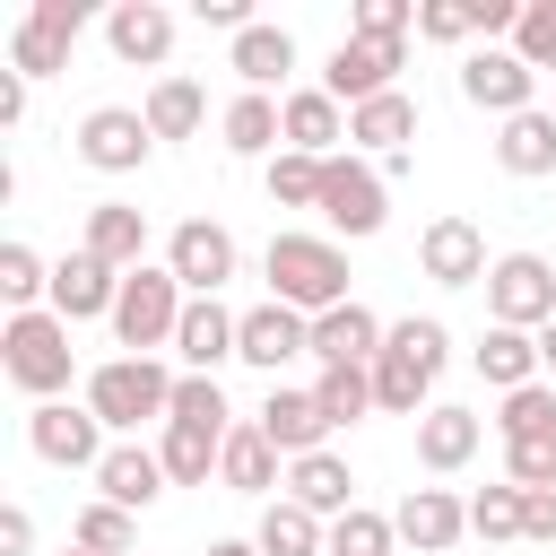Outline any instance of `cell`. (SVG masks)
I'll use <instances>...</instances> for the list:
<instances>
[{
  "mask_svg": "<svg viewBox=\"0 0 556 556\" xmlns=\"http://www.w3.org/2000/svg\"><path fill=\"white\" fill-rule=\"evenodd\" d=\"M261 269H269V304H295L304 321H321L330 304H348V252L330 235H269Z\"/></svg>",
  "mask_w": 556,
  "mask_h": 556,
  "instance_id": "cell-1",
  "label": "cell"
},
{
  "mask_svg": "<svg viewBox=\"0 0 556 556\" xmlns=\"http://www.w3.org/2000/svg\"><path fill=\"white\" fill-rule=\"evenodd\" d=\"M443 356H452V330H443V321H426V313L391 321V339H382V356H374V408L426 417V391H434Z\"/></svg>",
  "mask_w": 556,
  "mask_h": 556,
  "instance_id": "cell-2",
  "label": "cell"
},
{
  "mask_svg": "<svg viewBox=\"0 0 556 556\" xmlns=\"http://www.w3.org/2000/svg\"><path fill=\"white\" fill-rule=\"evenodd\" d=\"M0 374L43 408V400H61L70 391V321L43 304V313H9L0 321Z\"/></svg>",
  "mask_w": 556,
  "mask_h": 556,
  "instance_id": "cell-3",
  "label": "cell"
},
{
  "mask_svg": "<svg viewBox=\"0 0 556 556\" xmlns=\"http://www.w3.org/2000/svg\"><path fill=\"white\" fill-rule=\"evenodd\" d=\"M174 382H182V374H165L156 356H113V365L87 374V408L104 417V434H139L148 417H156V426L174 417Z\"/></svg>",
  "mask_w": 556,
  "mask_h": 556,
  "instance_id": "cell-4",
  "label": "cell"
},
{
  "mask_svg": "<svg viewBox=\"0 0 556 556\" xmlns=\"http://www.w3.org/2000/svg\"><path fill=\"white\" fill-rule=\"evenodd\" d=\"M182 278L156 261V269H130L122 278V304H113V339L130 348V356H156V348H174V330H182Z\"/></svg>",
  "mask_w": 556,
  "mask_h": 556,
  "instance_id": "cell-5",
  "label": "cell"
},
{
  "mask_svg": "<svg viewBox=\"0 0 556 556\" xmlns=\"http://www.w3.org/2000/svg\"><path fill=\"white\" fill-rule=\"evenodd\" d=\"M382 200H391V191H382V165H374V156L348 148V156L321 165V217H330V235H348V243L382 235V217H391Z\"/></svg>",
  "mask_w": 556,
  "mask_h": 556,
  "instance_id": "cell-6",
  "label": "cell"
},
{
  "mask_svg": "<svg viewBox=\"0 0 556 556\" xmlns=\"http://www.w3.org/2000/svg\"><path fill=\"white\" fill-rule=\"evenodd\" d=\"M486 313H495L504 330H547V321H556V269H547L539 252H504V261L486 269Z\"/></svg>",
  "mask_w": 556,
  "mask_h": 556,
  "instance_id": "cell-7",
  "label": "cell"
},
{
  "mask_svg": "<svg viewBox=\"0 0 556 556\" xmlns=\"http://www.w3.org/2000/svg\"><path fill=\"white\" fill-rule=\"evenodd\" d=\"M78 26H87V0H35V9L17 17V35H9V70H17V78H52V70H70Z\"/></svg>",
  "mask_w": 556,
  "mask_h": 556,
  "instance_id": "cell-8",
  "label": "cell"
},
{
  "mask_svg": "<svg viewBox=\"0 0 556 556\" xmlns=\"http://www.w3.org/2000/svg\"><path fill=\"white\" fill-rule=\"evenodd\" d=\"M460 96H469L478 113L513 122V113H530V104H539V70H530L513 43H478V52L460 61Z\"/></svg>",
  "mask_w": 556,
  "mask_h": 556,
  "instance_id": "cell-9",
  "label": "cell"
},
{
  "mask_svg": "<svg viewBox=\"0 0 556 556\" xmlns=\"http://www.w3.org/2000/svg\"><path fill=\"white\" fill-rule=\"evenodd\" d=\"M26 443H35V460H52V469H96V460L113 452V443H104V417H96L87 400H78V408H70V400H43V408L26 417Z\"/></svg>",
  "mask_w": 556,
  "mask_h": 556,
  "instance_id": "cell-10",
  "label": "cell"
},
{
  "mask_svg": "<svg viewBox=\"0 0 556 556\" xmlns=\"http://www.w3.org/2000/svg\"><path fill=\"white\" fill-rule=\"evenodd\" d=\"M148 148H156V130H148L139 104H96V113L78 122V156H87L96 174H139Z\"/></svg>",
  "mask_w": 556,
  "mask_h": 556,
  "instance_id": "cell-11",
  "label": "cell"
},
{
  "mask_svg": "<svg viewBox=\"0 0 556 556\" xmlns=\"http://www.w3.org/2000/svg\"><path fill=\"white\" fill-rule=\"evenodd\" d=\"M165 269L182 278V295H217V287L235 278V235H226L217 217H182V226L165 235Z\"/></svg>",
  "mask_w": 556,
  "mask_h": 556,
  "instance_id": "cell-12",
  "label": "cell"
},
{
  "mask_svg": "<svg viewBox=\"0 0 556 556\" xmlns=\"http://www.w3.org/2000/svg\"><path fill=\"white\" fill-rule=\"evenodd\" d=\"M400 61H408L400 43H365V35H348V43L330 52L321 87H330V96L356 113V104H374V96H391V87H400Z\"/></svg>",
  "mask_w": 556,
  "mask_h": 556,
  "instance_id": "cell-13",
  "label": "cell"
},
{
  "mask_svg": "<svg viewBox=\"0 0 556 556\" xmlns=\"http://www.w3.org/2000/svg\"><path fill=\"white\" fill-rule=\"evenodd\" d=\"M417 269L434 278V287H486V235L469 226V217H434L426 235H417Z\"/></svg>",
  "mask_w": 556,
  "mask_h": 556,
  "instance_id": "cell-14",
  "label": "cell"
},
{
  "mask_svg": "<svg viewBox=\"0 0 556 556\" xmlns=\"http://www.w3.org/2000/svg\"><path fill=\"white\" fill-rule=\"evenodd\" d=\"M217 486H226V495H261V504H278V495H287V452H278L261 426H235L226 452H217Z\"/></svg>",
  "mask_w": 556,
  "mask_h": 556,
  "instance_id": "cell-15",
  "label": "cell"
},
{
  "mask_svg": "<svg viewBox=\"0 0 556 556\" xmlns=\"http://www.w3.org/2000/svg\"><path fill=\"white\" fill-rule=\"evenodd\" d=\"M391 530H400L417 556H443V547H460V530H469V504H460L452 486H408V495L391 504Z\"/></svg>",
  "mask_w": 556,
  "mask_h": 556,
  "instance_id": "cell-16",
  "label": "cell"
},
{
  "mask_svg": "<svg viewBox=\"0 0 556 556\" xmlns=\"http://www.w3.org/2000/svg\"><path fill=\"white\" fill-rule=\"evenodd\" d=\"M104 43H113V61L156 70V61L174 52V9H165V0H113V9H104Z\"/></svg>",
  "mask_w": 556,
  "mask_h": 556,
  "instance_id": "cell-17",
  "label": "cell"
},
{
  "mask_svg": "<svg viewBox=\"0 0 556 556\" xmlns=\"http://www.w3.org/2000/svg\"><path fill=\"white\" fill-rule=\"evenodd\" d=\"M113 304H122V269H104L87 243L70 261H52V313L61 321H96V313L113 321Z\"/></svg>",
  "mask_w": 556,
  "mask_h": 556,
  "instance_id": "cell-18",
  "label": "cell"
},
{
  "mask_svg": "<svg viewBox=\"0 0 556 556\" xmlns=\"http://www.w3.org/2000/svg\"><path fill=\"white\" fill-rule=\"evenodd\" d=\"M235 339H243V313H226L217 295H191L182 330H174V356H182V374H217L235 356Z\"/></svg>",
  "mask_w": 556,
  "mask_h": 556,
  "instance_id": "cell-19",
  "label": "cell"
},
{
  "mask_svg": "<svg viewBox=\"0 0 556 556\" xmlns=\"http://www.w3.org/2000/svg\"><path fill=\"white\" fill-rule=\"evenodd\" d=\"M235 356H243V365H261V374H278L287 356H313V321H304L295 304H252V313H243Z\"/></svg>",
  "mask_w": 556,
  "mask_h": 556,
  "instance_id": "cell-20",
  "label": "cell"
},
{
  "mask_svg": "<svg viewBox=\"0 0 556 556\" xmlns=\"http://www.w3.org/2000/svg\"><path fill=\"white\" fill-rule=\"evenodd\" d=\"M478 443H486V417H478V408H452V400H434V408L417 417V460H426L434 478L469 469V460H478Z\"/></svg>",
  "mask_w": 556,
  "mask_h": 556,
  "instance_id": "cell-21",
  "label": "cell"
},
{
  "mask_svg": "<svg viewBox=\"0 0 556 556\" xmlns=\"http://www.w3.org/2000/svg\"><path fill=\"white\" fill-rule=\"evenodd\" d=\"M278 113H287V148L295 156H339V139H348V104L330 96V87H295V96H278Z\"/></svg>",
  "mask_w": 556,
  "mask_h": 556,
  "instance_id": "cell-22",
  "label": "cell"
},
{
  "mask_svg": "<svg viewBox=\"0 0 556 556\" xmlns=\"http://www.w3.org/2000/svg\"><path fill=\"white\" fill-rule=\"evenodd\" d=\"M287 460H304V452H330L321 434H330V417H321V400L313 391H287V382H269V400H261V417H252Z\"/></svg>",
  "mask_w": 556,
  "mask_h": 556,
  "instance_id": "cell-23",
  "label": "cell"
},
{
  "mask_svg": "<svg viewBox=\"0 0 556 556\" xmlns=\"http://www.w3.org/2000/svg\"><path fill=\"white\" fill-rule=\"evenodd\" d=\"M287 504H304L313 521H339V513H356V469L339 452H304V460H287Z\"/></svg>",
  "mask_w": 556,
  "mask_h": 556,
  "instance_id": "cell-24",
  "label": "cell"
},
{
  "mask_svg": "<svg viewBox=\"0 0 556 556\" xmlns=\"http://www.w3.org/2000/svg\"><path fill=\"white\" fill-rule=\"evenodd\" d=\"M87 252L104 261V269H148V208H130V200H96L87 208Z\"/></svg>",
  "mask_w": 556,
  "mask_h": 556,
  "instance_id": "cell-25",
  "label": "cell"
},
{
  "mask_svg": "<svg viewBox=\"0 0 556 556\" xmlns=\"http://www.w3.org/2000/svg\"><path fill=\"white\" fill-rule=\"evenodd\" d=\"M96 486H104V504H122V513H148L174 478H165V460L148 452V443H113L104 460H96Z\"/></svg>",
  "mask_w": 556,
  "mask_h": 556,
  "instance_id": "cell-26",
  "label": "cell"
},
{
  "mask_svg": "<svg viewBox=\"0 0 556 556\" xmlns=\"http://www.w3.org/2000/svg\"><path fill=\"white\" fill-rule=\"evenodd\" d=\"M382 339H391V330H382L356 295H348V304H330V313L313 321V356H321V365H374V356H382Z\"/></svg>",
  "mask_w": 556,
  "mask_h": 556,
  "instance_id": "cell-27",
  "label": "cell"
},
{
  "mask_svg": "<svg viewBox=\"0 0 556 556\" xmlns=\"http://www.w3.org/2000/svg\"><path fill=\"white\" fill-rule=\"evenodd\" d=\"M469 365H478V382H495V391H530V382H539V330L486 321L478 348H469Z\"/></svg>",
  "mask_w": 556,
  "mask_h": 556,
  "instance_id": "cell-28",
  "label": "cell"
},
{
  "mask_svg": "<svg viewBox=\"0 0 556 556\" xmlns=\"http://www.w3.org/2000/svg\"><path fill=\"white\" fill-rule=\"evenodd\" d=\"M495 165H504V174H521V182L556 174V113H547V104L513 113V122L495 130Z\"/></svg>",
  "mask_w": 556,
  "mask_h": 556,
  "instance_id": "cell-29",
  "label": "cell"
},
{
  "mask_svg": "<svg viewBox=\"0 0 556 556\" xmlns=\"http://www.w3.org/2000/svg\"><path fill=\"white\" fill-rule=\"evenodd\" d=\"M226 70H235L252 96H269V87L295 70V35H287V26H243V35L226 43Z\"/></svg>",
  "mask_w": 556,
  "mask_h": 556,
  "instance_id": "cell-30",
  "label": "cell"
},
{
  "mask_svg": "<svg viewBox=\"0 0 556 556\" xmlns=\"http://www.w3.org/2000/svg\"><path fill=\"white\" fill-rule=\"evenodd\" d=\"M408 139H417V104H408V96H400V87H391V96H374V104H356V113H348V148H356V156H400V148H408Z\"/></svg>",
  "mask_w": 556,
  "mask_h": 556,
  "instance_id": "cell-31",
  "label": "cell"
},
{
  "mask_svg": "<svg viewBox=\"0 0 556 556\" xmlns=\"http://www.w3.org/2000/svg\"><path fill=\"white\" fill-rule=\"evenodd\" d=\"M261 556H330V521H313L304 504H261V530H252Z\"/></svg>",
  "mask_w": 556,
  "mask_h": 556,
  "instance_id": "cell-32",
  "label": "cell"
},
{
  "mask_svg": "<svg viewBox=\"0 0 556 556\" xmlns=\"http://www.w3.org/2000/svg\"><path fill=\"white\" fill-rule=\"evenodd\" d=\"M217 130H226V148H235V156H278V148H287V113H278L269 96H252V87L226 104V122H217Z\"/></svg>",
  "mask_w": 556,
  "mask_h": 556,
  "instance_id": "cell-33",
  "label": "cell"
},
{
  "mask_svg": "<svg viewBox=\"0 0 556 556\" xmlns=\"http://www.w3.org/2000/svg\"><path fill=\"white\" fill-rule=\"evenodd\" d=\"M139 113H148V130H156V139H191V130L208 122V96H200L191 78H156Z\"/></svg>",
  "mask_w": 556,
  "mask_h": 556,
  "instance_id": "cell-34",
  "label": "cell"
},
{
  "mask_svg": "<svg viewBox=\"0 0 556 556\" xmlns=\"http://www.w3.org/2000/svg\"><path fill=\"white\" fill-rule=\"evenodd\" d=\"M165 426H191V434H235V408H226V391H217V374H182L174 382V417Z\"/></svg>",
  "mask_w": 556,
  "mask_h": 556,
  "instance_id": "cell-35",
  "label": "cell"
},
{
  "mask_svg": "<svg viewBox=\"0 0 556 556\" xmlns=\"http://www.w3.org/2000/svg\"><path fill=\"white\" fill-rule=\"evenodd\" d=\"M0 304L9 313H43L52 304V269L35 261V243H0Z\"/></svg>",
  "mask_w": 556,
  "mask_h": 556,
  "instance_id": "cell-36",
  "label": "cell"
},
{
  "mask_svg": "<svg viewBox=\"0 0 556 556\" xmlns=\"http://www.w3.org/2000/svg\"><path fill=\"white\" fill-rule=\"evenodd\" d=\"M313 400H321V417H330V426H356V417H374V365H321Z\"/></svg>",
  "mask_w": 556,
  "mask_h": 556,
  "instance_id": "cell-37",
  "label": "cell"
},
{
  "mask_svg": "<svg viewBox=\"0 0 556 556\" xmlns=\"http://www.w3.org/2000/svg\"><path fill=\"white\" fill-rule=\"evenodd\" d=\"M217 434H191V426H165V443H156V460H165V478L174 486H208V469H217Z\"/></svg>",
  "mask_w": 556,
  "mask_h": 556,
  "instance_id": "cell-38",
  "label": "cell"
},
{
  "mask_svg": "<svg viewBox=\"0 0 556 556\" xmlns=\"http://www.w3.org/2000/svg\"><path fill=\"white\" fill-rule=\"evenodd\" d=\"M130 539H139V530H130V513H122V504H104V495L70 521V547H87V556H130Z\"/></svg>",
  "mask_w": 556,
  "mask_h": 556,
  "instance_id": "cell-39",
  "label": "cell"
},
{
  "mask_svg": "<svg viewBox=\"0 0 556 556\" xmlns=\"http://www.w3.org/2000/svg\"><path fill=\"white\" fill-rule=\"evenodd\" d=\"M391 547H400V530H391V513H374V504H356V513L330 521V556H391Z\"/></svg>",
  "mask_w": 556,
  "mask_h": 556,
  "instance_id": "cell-40",
  "label": "cell"
},
{
  "mask_svg": "<svg viewBox=\"0 0 556 556\" xmlns=\"http://www.w3.org/2000/svg\"><path fill=\"white\" fill-rule=\"evenodd\" d=\"M269 200H278V208H321V156L278 148V156H269Z\"/></svg>",
  "mask_w": 556,
  "mask_h": 556,
  "instance_id": "cell-41",
  "label": "cell"
},
{
  "mask_svg": "<svg viewBox=\"0 0 556 556\" xmlns=\"http://www.w3.org/2000/svg\"><path fill=\"white\" fill-rule=\"evenodd\" d=\"M556 426V391L547 382H530V391H504V408H495V434L504 443H521V434H547Z\"/></svg>",
  "mask_w": 556,
  "mask_h": 556,
  "instance_id": "cell-42",
  "label": "cell"
},
{
  "mask_svg": "<svg viewBox=\"0 0 556 556\" xmlns=\"http://www.w3.org/2000/svg\"><path fill=\"white\" fill-rule=\"evenodd\" d=\"M469 530L478 539H521V486L504 478V486H478L469 495Z\"/></svg>",
  "mask_w": 556,
  "mask_h": 556,
  "instance_id": "cell-43",
  "label": "cell"
},
{
  "mask_svg": "<svg viewBox=\"0 0 556 556\" xmlns=\"http://www.w3.org/2000/svg\"><path fill=\"white\" fill-rule=\"evenodd\" d=\"M504 478H513V486H556V426L504 443Z\"/></svg>",
  "mask_w": 556,
  "mask_h": 556,
  "instance_id": "cell-44",
  "label": "cell"
},
{
  "mask_svg": "<svg viewBox=\"0 0 556 556\" xmlns=\"http://www.w3.org/2000/svg\"><path fill=\"white\" fill-rule=\"evenodd\" d=\"M417 26V0H356V17H348V35H365V43H400Z\"/></svg>",
  "mask_w": 556,
  "mask_h": 556,
  "instance_id": "cell-45",
  "label": "cell"
},
{
  "mask_svg": "<svg viewBox=\"0 0 556 556\" xmlns=\"http://www.w3.org/2000/svg\"><path fill=\"white\" fill-rule=\"evenodd\" d=\"M513 52H521L539 78L556 70V0H530V9H521V35H513Z\"/></svg>",
  "mask_w": 556,
  "mask_h": 556,
  "instance_id": "cell-46",
  "label": "cell"
},
{
  "mask_svg": "<svg viewBox=\"0 0 556 556\" xmlns=\"http://www.w3.org/2000/svg\"><path fill=\"white\" fill-rule=\"evenodd\" d=\"M417 35L426 43H469L478 35V9L469 0H417Z\"/></svg>",
  "mask_w": 556,
  "mask_h": 556,
  "instance_id": "cell-47",
  "label": "cell"
},
{
  "mask_svg": "<svg viewBox=\"0 0 556 556\" xmlns=\"http://www.w3.org/2000/svg\"><path fill=\"white\" fill-rule=\"evenodd\" d=\"M521 539L556 547V486H521Z\"/></svg>",
  "mask_w": 556,
  "mask_h": 556,
  "instance_id": "cell-48",
  "label": "cell"
},
{
  "mask_svg": "<svg viewBox=\"0 0 556 556\" xmlns=\"http://www.w3.org/2000/svg\"><path fill=\"white\" fill-rule=\"evenodd\" d=\"M191 9H200V26H226V35L261 26V17H252V0H191Z\"/></svg>",
  "mask_w": 556,
  "mask_h": 556,
  "instance_id": "cell-49",
  "label": "cell"
},
{
  "mask_svg": "<svg viewBox=\"0 0 556 556\" xmlns=\"http://www.w3.org/2000/svg\"><path fill=\"white\" fill-rule=\"evenodd\" d=\"M26 547H35V513L9 504V513H0V556H26Z\"/></svg>",
  "mask_w": 556,
  "mask_h": 556,
  "instance_id": "cell-50",
  "label": "cell"
},
{
  "mask_svg": "<svg viewBox=\"0 0 556 556\" xmlns=\"http://www.w3.org/2000/svg\"><path fill=\"white\" fill-rule=\"evenodd\" d=\"M17 122H26V78L0 70V130H17Z\"/></svg>",
  "mask_w": 556,
  "mask_h": 556,
  "instance_id": "cell-51",
  "label": "cell"
},
{
  "mask_svg": "<svg viewBox=\"0 0 556 556\" xmlns=\"http://www.w3.org/2000/svg\"><path fill=\"white\" fill-rule=\"evenodd\" d=\"M539 374H556V321L539 330Z\"/></svg>",
  "mask_w": 556,
  "mask_h": 556,
  "instance_id": "cell-52",
  "label": "cell"
},
{
  "mask_svg": "<svg viewBox=\"0 0 556 556\" xmlns=\"http://www.w3.org/2000/svg\"><path fill=\"white\" fill-rule=\"evenodd\" d=\"M208 556H261L252 539H208Z\"/></svg>",
  "mask_w": 556,
  "mask_h": 556,
  "instance_id": "cell-53",
  "label": "cell"
},
{
  "mask_svg": "<svg viewBox=\"0 0 556 556\" xmlns=\"http://www.w3.org/2000/svg\"><path fill=\"white\" fill-rule=\"evenodd\" d=\"M61 556H87V547H61Z\"/></svg>",
  "mask_w": 556,
  "mask_h": 556,
  "instance_id": "cell-54",
  "label": "cell"
}]
</instances>
